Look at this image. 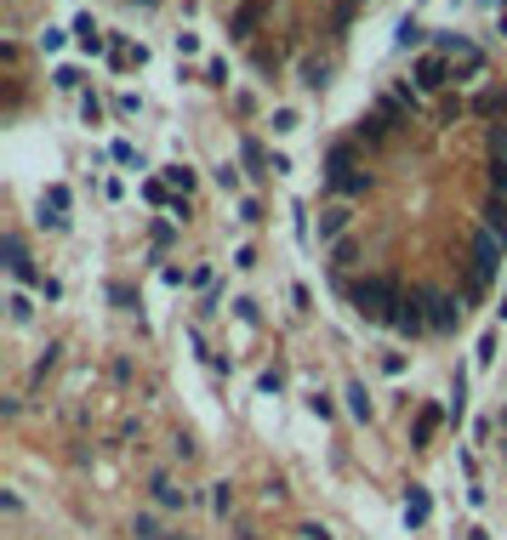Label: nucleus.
<instances>
[{"label": "nucleus", "instance_id": "1", "mask_svg": "<svg viewBox=\"0 0 507 540\" xmlns=\"http://www.w3.org/2000/svg\"><path fill=\"white\" fill-rule=\"evenodd\" d=\"M348 296H353V313H359V319H371V324H388V319H393V308H399L393 279H359Z\"/></svg>", "mask_w": 507, "mask_h": 540}, {"label": "nucleus", "instance_id": "2", "mask_svg": "<svg viewBox=\"0 0 507 540\" xmlns=\"http://www.w3.org/2000/svg\"><path fill=\"white\" fill-rule=\"evenodd\" d=\"M422 308H428V290H416V296H399V308H393V324H399L405 336L428 330V313H422Z\"/></svg>", "mask_w": 507, "mask_h": 540}, {"label": "nucleus", "instance_id": "3", "mask_svg": "<svg viewBox=\"0 0 507 540\" xmlns=\"http://www.w3.org/2000/svg\"><path fill=\"white\" fill-rule=\"evenodd\" d=\"M263 17H268V0H245V6H240L234 17H228V34H234V40H251Z\"/></svg>", "mask_w": 507, "mask_h": 540}, {"label": "nucleus", "instance_id": "4", "mask_svg": "<svg viewBox=\"0 0 507 540\" xmlns=\"http://www.w3.org/2000/svg\"><path fill=\"white\" fill-rule=\"evenodd\" d=\"M473 268H479V279H491V273L502 268V240H496L491 228H484L479 240H473Z\"/></svg>", "mask_w": 507, "mask_h": 540}, {"label": "nucleus", "instance_id": "5", "mask_svg": "<svg viewBox=\"0 0 507 540\" xmlns=\"http://www.w3.org/2000/svg\"><path fill=\"white\" fill-rule=\"evenodd\" d=\"M428 324H433V330H456V324H462V301L428 290Z\"/></svg>", "mask_w": 507, "mask_h": 540}, {"label": "nucleus", "instance_id": "6", "mask_svg": "<svg viewBox=\"0 0 507 540\" xmlns=\"http://www.w3.org/2000/svg\"><path fill=\"white\" fill-rule=\"evenodd\" d=\"M348 222H353V211L348 205H331V211H320V245H336L348 233Z\"/></svg>", "mask_w": 507, "mask_h": 540}, {"label": "nucleus", "instance_id": "7", "mask_svg": "<svg viewBox=\"0 0 507 540\" xmlns=\"http://www.w3.org/2000/svg\"><path fill=\"white\" fill-rule=\"evenodd\" d=\"M445 74H451L445 57H416V85H422V92H439V85H445Z\"/></svg>", "mask_w": 507, "mask_h": 540}, {"label": "nucleus", "instance_id": "8", "mask_svg": "<svg viewBox=\"0 0 507 540\" xmlns=\"http://www.w3.org/2000/svg\"><path fill=\"white\" fill-rule=\"evenodd\" d=\"M348 165H353V148H348V142H336V148H331V160H325V182L336 188V182L348 177Z\"/></svg>", "mask_w": 507, "mask_h": 540}, {"label": "nucleus", "instance_id": "9", "mask_svg": "<svg viewBox=\"0 0 507 540\" xmlns=\"http://www.w3.org/2000/svg\"><path fill=\"white\" fill-rule=\"evenodd\" d=\"M6 268H12L17 279H24V285L35 279V268H29V256H24V240H17V233H6Z\"/></svg>", "mask_w": 507, "mask_h": 540}, {"label": "nucleus", "instance_id": "10", "mask_svg": "<svg viewBox=\"0 0 507 540\" xmlns=\"http://www.w3.org/2000/svg\"><path fill=\"white\" fill-rule=\"evenodd\" d=\"M433 432H439V409H422V416H416V432H411V444H416V449H428Z\"/></svg>", "mask_w": 507, "mask_h": 540}, {"label": "nucleus", "instance_id": "11", "mask_svg": "<svg viewBox=\"0 0 507 540\" xmlns=\"http://www.w3.org/2000/svg\"><path fill=\"white\" fill-rule=\"evenodd\" d=\"M149 489H154V501H160V506H188V495H183V489H177L172 478H154Z\"/></svg>", "mask_w": 507, "mask_h": 540}, {"label": "nucleus", "instance_id": "12", "mask_svg": "<svg viewBox=\"0 0 507 540\" xmlns=\"http://www.w3.org/2000/svg\"><path fill=\"white\" fill-rule=\"evenodd\" d=\"M348 409H353L359 421H371V393H365V387H359V381L348 387Z\"/></svg>", "mask_w": 507, "mask_h": 540}, {"label": "nucleus", "instance_id": "13", "mask_svg": "<svg viewBox=\"0 0 507 540\" xmlns=\"http://www.w3.org/2000/svg\"><path fill=\"white\" fill-rule=\"evenodd\" d=\"M75 34H80V46H86V52H103V34H97V24H92V17H80V24H75Z\"/></svg>", "mask_w": 507, "mask_h": 540}, {"label": "nucleus", "instance_id": "14", "mask_svg": "<svg viewBox=\"0 0 507 540\" xmlns=\"http://www.w3.org/2000/svg\"><path fill=\"white\" fill-rule=\"evenodd\" d=\"M405 517H411V524H422V517H428V495H422V489L405 495Z\"/></svg>", "mask_w": 507, "mask_h": 540}, {"label": "nucleus", "instance_id": "15", "mask_svg": "<svg viewBox=\"0 0 507 540\" xmlns=\"http://www.w3.org/2000/svg\"><path fill=\"white\" fill-rule=\"evenodd\" d=\"M6 308H12V324H29V319H35V301H29V296H12Z\"/></svg>", "mask_w": 507, "mask_h": 540}, {"label": "nucleus", "instance_id": "16", "mask_svg": "<svg viewBox=\"0 0 507 540\" xmlns=\"http://www.w3.org/2000/svg\"><path fill=\"white\" fill-rule=\"evenodd\" d=\"M422 34H428V29H422V24H411V17H405V24H399V46H422Z\"/></svg>", "mask_w": 507, "mask_h": 540}, {"label": "nucleus", "instance_id": "17", "mask_svg": "<svg viewBox=\"0 0 507 540\" xmlns=\"http://www.w3.org/2000/svg\"><path fill=\"white\" fill-rule=\"evenodd\" d=\"M491 233L507 245V205H491Z\"/></svg>", "mask_w": 507, "mask_h": 540}, {"label": "nucleus", "instance_id": "18", "mask_svg": "<svg viewBox=\"0 0 507 540\" xmlns=\"http://www.w3.org/2000/svg\"><path fill=\"white\" fill-rule=\"evenodd\" d=\"M303 85H313V92H320V85H325V63H303Z\"/></svg>", "mask_w": 507, "mask_h": 540}, {"label": "nucleus", "instance_id": "19", "mask_svg": "<svg viewBox=\"0 0 507 540\" xmlns=\"http://www.w3.org/2000/svg\"><path fill=\"white\" fill-rule=\"evenodd\" d=\"M165 177H172V188H183V193L194 188V171H188V165H172V171H165Z\"/></svg>", "mask_w": 507, "mask_h": 540}, {"label": "nucleus", "instance_id": "20", "mask_svg": "<svg viewBox=\"0 0 507 540\" xmlns=\"http://www.w3.org/2000/svg\"><path fill=\"white\" fill-rule=\"evenodd\" d=\"M365 182H371V177H365V171H348V177H343V182H336V188H343V193H365Z\"/></svg>", "mask_w": 507, "mask_h": 540}, {"label": "nucleus", "instance_id": "21", "mask_svg": "<svg viewBox=\"0 0 507 540\" xmlns=\"http://www.w3.org/2000/svg\"><path fill=\"white\" fill-rule=\"evenodd\" d=\"M491 182H496V193H507V154H496V165H491Z\"/></svg>", "mask_w": 507, "mask_h": 540}, {"label": "nucleus", "instance_id": "22", "mask_svg": "<svg viewBox=\"0 0 507 540\" xmlns=\"http://www.w3.org/2000/svg\"><path fill=\"white\" fill-rule=\"evenodd\" d=\"M273 132H297V114H291V108H273Z\"/></svg>", "mask_w": 507, "mask_h": 540}, {"label": "nucleus", "instance_id": "23", "mask_svg": "<svg viewBox=\"0 0 507 540\" xmlns=\"http://www.w3.org/2000/svg\"><path fill=\"white\" fill-rule=\"evenodd\" d=\"M63 205H69V188H52V193H46V205H40V211H63Z\"/></svg>", "mask_w": 507, "mask_h": 540}, {"label": "nucleus", "instance_id": "24", "mask_svg": "<svg viewBox=\"0 0 507 540\" xmlns=\"http://www.w3.org/2000/svg\"><path fill=\"white\" fill-rule=\"evenodd\" d=\"M80 114H86V125H97V120H103V103H97V97H86V103H80Z\"/></svg>", "mask_w": 507, "mask_h": 540}, {"label": "nucleus", "instance_id": "25", "mask_svg": "<svg viewBox=\"0 0 507 540\" xmlns=\"http://www.w3.org/2000/svg\"><path fill=\"white\" fill-rule=\"evenodd\" d=\"M303 540H331V529H320V524H303Z\"/></svg>", "mask_w": 507, "mask_h": 540}, {"label": "nucleus", "instance_id": "26", "mask_svg": "<svg viewBox=\"0 0 507 540\" xmlns=\"http://www.w3.org/2000/svg\"><path fill=\"white\" fill-rule=\"evenodd\" d=\"M484 6H507V0H484Z\"/></svg>", "mask_w": 507, "mask_h": 540}, {"label": "nucleus", "instance_id": "27", "mask_svg": "<svg viewBox=\"0 0 507 540\" xmlns=\"http://www.w3.org/2000/svg\"><path fill=\"white\" fill-rule=\"evenodd\" d=\"M137 6H154V0H137Z\"/></svg>", "mask_w": 507, "mask_h": 540}, {"label": "nucleus", "instance_id": "28", "mask_svg": "<svg viewBox=\"0 0 507 540\" xmlns=\"http://www.w3.org/2000/svg\"><path fill=\"white\" fill-rule=\"evenodd\" d=\"M502 427H507V409H502Z\"/></svg>", "mask_w": 507, "mask_h": 540}]
</instances>
